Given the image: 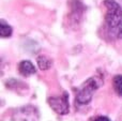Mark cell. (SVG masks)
<instances>
[{"label": "cell", "mask_w": 122, "mask_h": 121, "mask_svg": "<svg viewBox=\"0 0 122 121\" xmlns=\"http://www.w3.org/2000/svg\"><path fill=\"white\" fill-rule=\"evenodd\" d=\"M100 85L101 84L99 83V79L97 77H90L89 79H87L78 89L76 94V103L80 105L88 104L92 100L93 93L97 91Z\"/></svg>", "instance_id": "1"}, {"label": "cell", "mask_w": 122, "mask_h": 121, "mask_svg": "<svg viewBox=\"0 0 122 121\" xmlns=\"http://www.w3.org/2000/svg\"><path fill=\"white\" fill-rule=\"evenodd\" d=\"M106 6L105 20L110 29H116L122 21V8L115 0H105Z\"/></svg>", "instance_id": "2"}, {"label": "cell", "mask_w": 122, "mask_h": 121, "mask_svg": "<svg viewBox=\"0 0 122 121\" xmlns=\"http://www.w3.org/2000/svg\"><path fill=\"white\" fill-rule=\"evenodd\" d=\"M49 106L51 107L54 111H56L59 115H66L69 114L70 105H69V98L67 93H63L61 96H51L47 100Z\"/></svg>", "instance_id": "3"}, {"label": "cell", "mask_w": 122, "mask_h": 121, "mask_svg": "<svg viewBox=\"0 0 122 121\" xmlns=\"http://www.w3.org/2000/svg\"><path fill=\"white\" fill-rule=\"evenodd\" d=\"M18 71H19V74L25 77L36 74V66H34L33 63H32L31 61H29V60H23V61L19 62Z\"/></svg>", "instance_id": "4"}, {"label": "cell", "mask_w": 122, "mask_h": 121, "mask_svg": "<svg viewBox=\"0 0 122 121\" xmlns=\"http://www.w3.org/2000/svg\"><path fill=\"white\" fill-rule=\"evenodd\" d=\"M12 34V27L6 24L3 19L0 20V35L2 38H9Z\"/></svg>", "instance_id": "5"}, {"label": "cell", "mask_w": 122, "mask_h": 121, "mask_svg": "<svg viewBox=\"0 0 122 121\" xmlns=\"http://www.w3.org/2000/svg\"><path fill=\"white\" fill-rule=\"evenodd\" d=\"M36 62H38L39 68H40L42 71L48 70V69L51 66V59H48V58L45 57V56H40V57H38V59H36Z\"/></svg>", "instance_id": "6"}, {"label": "cell", "mask_w": 122, "mask_h": 121, "mask_svg": "<svg viewBox=\"0 0 122 121\" xmlns=\"http://www.w3.org/2000/svg\"><path fill=\"white\" fill-rule=\"evenodd\" d=\"M114 88L119 96H122V75H117L114 78Z\"/></svg>", "instance_id": "7"}, {"label": "cell", "mask_w": 122, "mask_h": 121, "mask_svg": "<svg viewBox=\"0 0 122 121\" xmlns=\"http://www.w3.org/2000/svg\"><path fill=\"white\" fill-rule=\"evenodd\" d=\"M117 29H118V36L120 39H122V21L120 23V25L118 26V28H117Z\"/></svg>", "instance_id": "8"}, {"label": "cell", "mask_w": 122, "mask_h": 121, "mask_svg": "<svg viewBox=\"0 0 122 121\" xmlns=\"http://www.w3.org/2000/svg\"><path fill=\"white\" fill-rule=\"evenodd\" d=\"M94 121H110V120L108 119L107 117H103V116H101V117H97Z\"/></svg>", "instance_id": "9"}]
</instances>
